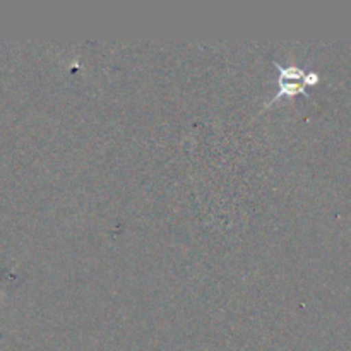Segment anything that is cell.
Here are the masks:
<instances>
[{"label":"cell","instance_id":"cell-1","mask_svg":"<svg viewBox=\"0 0 351 351\" xmlns=\"http://www.w3.org/2000/svg\"><path fill=\"white\" fill-rule=\"evenodd\" d=\"M274 65L280 71V79H278V84H280V91L276 93L274 98H271L269 101H266L264 110L269 108L271 105L280 101L281 98H295L298 93L305 91V86L315 84L319 81V75L315 72H304L297 65H281L278 62H274Z\"/></svg>","mask_w":351,"mask_h":351}]
</instances>
